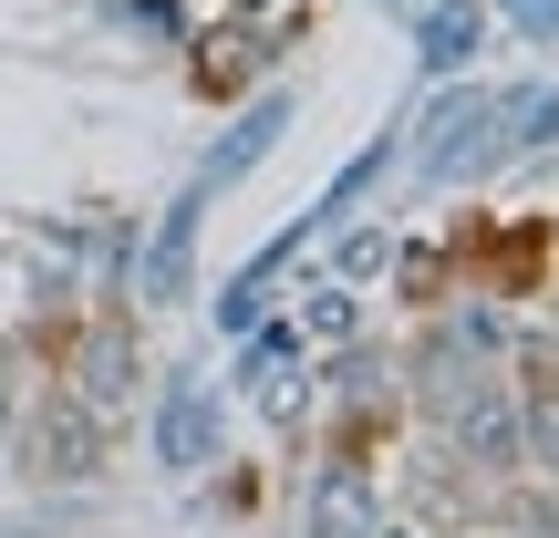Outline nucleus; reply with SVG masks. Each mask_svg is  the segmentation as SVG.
<instances>
[{"label":"nucleus","instance_id":"obj_1","mask_svg":"<svg viewBox=\"0 0 559 538\" xmlns=\"http://www.w3.org/2000/svg\"><path fill=\"white\" fill-rule=\"evenodd\" d=\"M0 456L21 466V487H94L104 466H115V415L83 404L62 373H32V394H21Z\"/></svg>","mask_w":559,"mask_h":538},{"label":"nucleus","instance_id":"obj_2","mask_svg":"<svg viewBox=\"0 0 559 538\" xmlns=\"http://www.w3.org/2000/svg\"><path fill=\"white\" fill-rule=\"evenodd\" d=\"M394 498H383L373 456H342V445H311L290 477V538H383Z\"/></svg>","mask_w":559,"mask_h":538},{"label":"nucleus","instance_id":"obj_3","mask_svg":"<svg viewBox=\"0 0 559 538\" xmlns=\"http://www.w3.org/2000/svg\"><path fill=\"white\" fill-rule=\"evenodd\" d=\"M498 83H456V94L436 104V115L404 135V156H415L425 187H466V177H498Z\"/></svg>","mask_w":559,"mask_h":538},{"label":"nucleus","instance_id":"obj_4","mask_svg":"<svg viewBox=\"0 0 559 538\" xmlns=\"http://www.w3.org/2000/svg\"><path fill=\"white\" fill-rule=\"evenodd\" d=\"M52 373L73 383L83 404H104V415L124 425V415H135V383H145V321H135V311H94V321L73 311V332H62Z\"/></svg>","mask_w":559,"mask_h":538},{"label":"nucleus","instance_id":"obj_5","mask_svg":"<svg viewBox=\"0 0 559 538\" xmlns=\"http://www.w3.org/2000/svg\"><path fill=\"white\" fill-rule=\"evenodd\" d=\"M145 445L166 477H207L228 456V404L207 383H166V404H145Z\"/></svg>","mask_w":559,"mask_h":538},{"label":"nucleus","instance_id":"obj_6","mask_svg":"<svg viewBox=\"0 0 559 538\" xmlns=\"http://www.w3.org/2000/svg\"><path fill=\"white\" fill-rule=\"evenodd\" d=\"M198 218H207V187H187V198L156 218V239H145V260H135V300L145 311H177V300L198 290Z\"/></svg>","mask_w":559,"mask_h":538},{"label":"nucleus","instance_id":"obj_7","mask_svg":"<svg viewBox=\"0 0 559 538\" xmlns=\"http://www.w3.org/2000/svg\"><path fill=\"white\" fill-rule=\"evenodd\" d=\"M290 135V94H249V115L228 124L218 145H207V166H198V187L218 198V187H239V177H260V156Z\"/></svg>","mask_w":559,"mask_h":538},{"label":"nucleus","instance_id":"obj_8","mask_svg":"<svg viewBox=\"0 0 559 538\" xmlns=\"http://www.w3.org/2000/svg\"><path fill=\"white\" fill-rule=\"evenodd\" d=\"M477 52H487V0H436V11H415V62L425 73H466Z\"/></svg>","mask_w":559,"mask_h":538},{"label":"nucleus","instance_id":"obj_9","mask_svg":"<svg viewBox=\"0 0 559 538\" xmlns=\"http://www.w3.org/2000/svg\"><path fill=\"white\" fill-rule=\"evenodd\" d=\"M559 145V83H519V94L498 104V166H528Z\"/></svg>","mask_w":559,"mask_h":538},{"label":"nucleus","instance_id":"obj_10","mask_svg":"<svg viewBox=\"0 0 559 538\" xmlns=\"http://www.w3.org/2000/svg\"><path fill=\"white\" fill-rule=\"evenodd\" d=\"M290 342H300V352H342V342H362V300L342 290V279L300 290V300H290Z\"/></svg>","mask_w":559,"mask_h":538},{"label":"nucleus","instance_id":"obj_11","mask_svg":"<svg viewBox=\"0 0 559 538\" xmlns=\"http://www.w3.org/2000/svg\"><path fill=\"white\" fill-rule=\"evenodd\" d=\"M487 538H559V477H508L487 507Z\"/></svg>","mask_w":559,"mask_h":538},{"label":"nucleus","instance_id":"obj_12","mask_svg":"<svg viewBox=\"0 0 559 538\" xmlns=\"http://www.w3.org/2000/svg\"><path fill=\"white\" fill-rule=\"evenodd\" d=\"M383 270H394V228H383V218L342 228V249H332V279H342V290H362V279H383Z\"/></svg>","mask_w":559,"mask_h":538},{"label":"nucleus","instance_id":"obj_13","mask_svg":"<svg viewBox=\"0 0 559 538\" xmlns=\"http://www.w3.org/2000/svg\"><path fill=\"white\" fill-rule=\"evenodd\" d=\"M249 73H260V52H249V41H198V94L207 104H228V94H249Z\"/></svg>","mask_w":559,"mask_h":538},{"label":"nucleus","instance_id":"obj_14","mask_svg":"<svg viewBox=\"0 0 559 538\" xmlns=\"http://www.w3.org/2000/svg\"><path fill=\"white\" fill-rule=\"evenodd\" d=\"M21 394H32V352H21V342L0 332V445H11V415H21Z\"/></svg>","mask_w":559,"mask_h":538},{"label":"nucleus","instance_id":"obj_15","mask_svg":"<svg viewBox=\"0 0 559 538\" xmlns=\"http://www.w3.org/2000/svg\"><path fill=\"white\" fill-rule=\"evenodd\" d=\"M115 21H124V32H156V41H187V11H177V0H115Z\"/></svg>","mask_w":559,"mask_h":538},{"label":"nucleus","instance_id":"obj_16","mask_svg":"<svg viewBox=\"0 0 559 538\" xmlns=\"http://www.w3.org/2000/svg\"><path fill=\"white\" fill-rule=\"evenodd\" d=\"M487 21H508L528 41H559V0H487Z\"/></svg>","mask_w":559,"mask_h":538},{"label":"nucleus","instance_id":"obj_17","mask_svg":"<svg viewBox=\"0 0 559 538\" xmlns=\"http://www.w3.org/2000/svg\"><path fill=\"white\" fill-rule=\"evenodd\" d=\"M383 538H425V528H404V518H383Z\"/></svg>","mask_w":559,"mask_h":538},{"label":"nucleus","instance_id":"obj_18","mask_svg":"<svg viewBox=\"0 0 559 538\" xmlns=\"http://www.w3.org/2000/svg\"><path fill=\"white\" fill-rule=\"evenodd\" d=\"M373 11H415V0H373Z\"/></svg>","mask_w":559,"mask_h":538},{"label":"nucleus","instance_id":"obj_19","mask_svg":"<svg viewBox=\"0 0 559 538\" xmlns=\"http://www.w3.org/2000/svg\"><path fill=\"white\" fill-rule=\"evenodd\" d=\"M549 352H559V321H549Z\"/></svg>","mask_w":559,"mask_h":538}]
</instances>
